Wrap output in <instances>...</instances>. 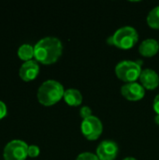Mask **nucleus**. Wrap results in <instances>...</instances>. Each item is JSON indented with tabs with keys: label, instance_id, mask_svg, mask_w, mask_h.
Here are the masks:
<instances>
[{
	"label": "nucleus",
	"instance_id": "14",
	"mask_svg": "<svg viewBox=\"0 0 159 160\" xmlns=\"http://www.w3.org/2000/svg\"><path fill=\"white\" fill-rule=\"evenodd\" d=\"M147 22L152 28L159 29V6L150 10L147 16Z\"/></svg>",
	"mask_w": 159,
	"mask_h": 160
},
{
	"label": "nucleus",
	"instance_id": "21",
	"mask_svg": "<svg viewBox=\"0 0 159 160\" xmlns=\"http://www.w3.org/2000/svg\"><path fill=\"white\" fill-rule=\"evenodd\" d=\"M123 160H137V159H136V158H132V157H128V158H124Z\"/></svg>",
	"mask_w": 159,
	"mask_h": 160
},
{
	"label": "nucleus",
	"instance_id": "1",
	"mask_svg": "<svg viewBox=\"0 0 159 160\" xmlns=\"http://www.w3.org/2000/svg\"><path fill=\"white\" fill-rule=\"evenodd\" d=\"M63 45L59 38L55 37H46L41 38L34 47V56L38 62L49 65L56 62L61 56Z\"/></svg>",
	"mask_w": 159,
	"mask_h": 160
},
{
	"label": "nucleus",
	"instance_id": "8",
	"mask_svg": "<svg viewBox=\"0 0 159 160\" xmlns=\"http://www.w3.org/2000/svg\"><path fill=\"white\" fill-rule=\"evenodd\" d=\"M121 94L123 97L131 101H137L142 99L145 95L144 87L136 82H128L121 87Z\"/></svg>",
	"mask_w": 159,
	"mask_h": 160
},
{
	"label": "nucleus",
	"instance_id": "20",
	"mask_svg": "<svg viewBox=\"0 0 159 160\" xmlns=\"http://www.w3.org/2000/svg\"><path fill=\"white\" fill-rule=\"evenodd\" d=\"M155 122H156L157 125H159V114H157V115H156V117H155Z\"/></svg>",
	"mask_w": 159,
	"mask_h": 160
},
{
	"label": "nucleus",
	"instance_id": "12",
	"mask_svg": "<svg viewBox=\"0 0 159 160\" xmlns=\"http://www.w3.org/2000/svg\"><path fill=\"white\" fill-rule=\"evenodd\" d=\"M64 99L69 106H79L82 102V96L79 90L69 88L65 91Z\"/></svg>",
	"mask_w": 159,
	"mask_h": 160
},
{
	"label": "nucleus",
	"instance_id": "15",
	"mask_svg": "<svg viewBox=\"0 0 159 160\" xmlns=\"http://www.w3.org/2000/svg\"><path fill=\"white\" fill-rule=\"evenodd\" d=\"M76 160H99L97 156L89 152H85V153H82L78 156Z\"/></svg>",
	"mask_w": 159,
	"mask_h": 160
},
{
	"label": "nucleus",
	"instance_id": "13",
	"mask_svg": "<svg viewBox=\"0 0 159 160\" xmlns=\"http://www.w3.org/2000/svg\"><path fill=\"white\" fill-rule=\"evenodd\" d=\"M18 56L25 62L31 60L34 56V47L30 44H22L18 49Z\"/></svg>",
	"mask_w": 159,
	"mask_h": 160
},
{
	"label": "nucleus",
	"instance_id": "5",
	"mask_svg": "<svg viewBox=\"0 0 159 160\" xmlns=\"http://www.w3.org/2000/svg\"><path fill=\"white\" fill-rule=\"evenodd\" d=\"M27 156L28 146L23 141L13 140L4 148L3 157L5 160H25Z\"/></svg>",
	"mask_w": 159,
	"mask_h": 160
},
{
	"label": "nucleus",
	"instance_id": "4",
	"mask_svg": "<svg viewBox=\"0 0 159 160\" xmlns=\"http://www.w3.org/2000/svg\"><path fill=\"white\" fill-rule=\"evenodd\" d=\"M142 66L137 61L124 60L119 62L115 67V73L117 77L126 82H134L140 78L142 73Z\"/></svg>",
	"mask_w": 159,
	"mask_h": 160
},
{
	"label": "nucleus",
	"instance_id": "17",
	"mask_svg": "<svg viewBox=\"0 0 159 160\" xmlns=\"http://www.w3.org/2000/svg\"><path fill=\"white\" fill-rule=\"evenodd\" d=\"M39 155V148L37 145L28 146V156L30 158H37Z\"/></svg>",
	"mask_w": 159,
	"mask_h": 160
},
{
	"label": "nucleus",
	"instance_id": "6",
	"mask_svg": "<svg viewBox=\"0 0 159 160\" xmlns=\"http://www.w3.org/2000/svg\"><path fill=\"white\" fill-rule=\"evenodd\" d=\"M81 130L83 136L90 141H95L99 138L102 133V123L97 116H90L83 119L81 125Z\"/></svg>",
	"mask_w": 159,
	"mask_h": 160
},
{
	"label": "nucleus",
	"instance_id": "11",
	"mask_svg": "<svg viewBox=\"0 0 159 160\" xmlns=\"http://www.w3.org/2000/svg\"><path fill=\"white\" fill-rule=\"evenodd\" d=\"M158 50L159 43L155 38L144 39L139 47L140 53L146 57H151V56L156 55L158 52Z\"/></svg>",
	"mask_w": 159,
	"mask_h": 160
},
{
	"label": "nucleus",
	"instance_id": "16",
	"mask_svg": "<svg viewBox=\"0 0 159 160\" xmlns=\"http://www.w3.org/2000/svg\"><path fill=\"white\" fill-rule=\"evenodd\" d=\"M80 115L82 119H86L92 116V110L88 106H83L80 110Z\"/></svg>",
	"mask_w": 159,
	"mask_h": 160
},
{
	"label": "nucleus",
	"instance_id": "18",
	"mask_svg": "<svg viewBox=\"0 0 159 160\" xmlns=\"http://www.w3.org/2000/svg\"><path fill=\"white\" fill-rule=\"evenodd\" d=\"M6 114H7V107H6L5 103L0 100V119L5 117Z\"/></svg>",
	"mask_w": 159,
	"mask_h": 160
},
{
	"label": "nucleus",
	"instance_id": "10",
	"mask_svg": "<svg viewBox=\"0 0 159 160\" xmlns=\"http://www.w3.org/2000/svg\"><path fill=\"white\" fill-rule=\"evenodd\" d=\"M140 80L142 82V85L149 90L156 89L159 84V76L158 74L151 68H145L142 71Z\"/></svg>",
	"mask_w": 159,
	"mask_h": 160
},
{
	"label": "nucleus",
	"instance_id": "7",
	"mask_svg": "<svg viewBox=\"0 0 159 160\" xmlns=\"http://www.w3.org/2000/svg\"><path fill=\"white\" fill-rule=\"evenodd\" d=\"M118 155V145L113 141H103L97 148V156L99 160H114Z\"/></svg>",
	"mask_w": 159,
	"mask_h": 160
},
{
	"label": "nucleus",
	"instance_id": "2",
	"mask_svg": "<svg viewBox=\"0 0 159 160\" xmlns=\"http://www.w3.org/2000/svg\"><path fill=\"white\" fill-rule=\"evenodd\" d=\"M63 85L54 80L44 82L37 90V99L44 106H52L64 98Z\"/></svg>",
	"mask_w": 159,
	"mask_h": 160
},
{
	"label": "nucleus",
	"instance_id": "9",
	"mask_svg": "<svg viewBox=\"0 0 159 160\" xmlns=\"http://www.w3.org/2000/svg\"><path fill=\"white\" fill-rule=\"evenodd\" d=\"M39 72V66L37 61L34 60H29L24 62L19 70V75L20 77L25 81V82H30L34 80Z\"/></svg>",
	"mask_w": 159,
	"mask_h": 160
},
{
	"label": "nucleus",
	"instance_id": "3",
	"mask_svg": "<svg viewBox=\"0 0 159 160\" xmlns=\"http://www.w3.org/2000/svg\"><path fill=\"white\" fill-rule=\"evenodd\" d=\"M139 40V34L132 26H123L115 31V33L108 38L111 45H114L120 49H130Z\"/></svg>",
	"mask_w": 159,
	"mask_h": 160
},
{
	"label": "nucleus",
	"instance_id": "19",
	"mask_svg": "<svg viewBox=\"0 0 159 160\" xmlns=\"http://www.w3.org/2000/svg\"><path fill=\"white\" fill-rule=\"evenodd\" d=\"M154 110L157 114H159V94L157 95V97L154 99Z\"/></svg>",
	"mask_w": 159,
	"mask_h": 160
}]
</instances>
